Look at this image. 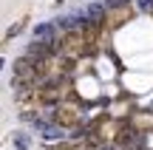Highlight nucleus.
I'll use <instances>...</instances> for the list:
<instances>
[{"mask_svg": "<svg viewBox=\"0 0 153 150\" xmlns=\"http://www.w3.org/2000/svg\"><path fill=\"white\" fill-rule=\"evenodd\" d=\"M85 14L91 17L94 23H102V20H105V3H91V6H85Z\"/></svg>", "mask_w": 153, "mask_h": 150, "instance_id": "nucleus-1", "label": "nucleus"}, {"mask_svg": "<svg viewBox=\"0 0 153 150\" xmlns=\"http://www.w3.org/2000/svg\"><path fill=\"white\" fill-rule=\"evenodd\" d=\"M102 150H114V147H102Z\"/></svg>", "mask_w": 153, "mask_h": 150, "instance_id": "nucleus-7", "label": "nucleus"}, {"mask_svg": "<svg viewBox=\"0 0 153 150\" xmlns=\"http://www.w3.org/2000/svg\"><path fill=\"white\" fill-rule=\"evenodd\" d=\"M133 139H136V130H133V128L122 130V133H119V147H128V145H131Z\"/></svg>", "mask_w": 153, "mask_h": 150, "instance_id": "nucleus-2", "label": "nucleus"}, {"mask_svg": "<svg viewBox=\"0 0 153 150\" xmlns=\"http://www.w3.org/2000/svg\"><path fill=\"white\" fill-rule=\"evenodd\" d=\"M11 142H14L20 150H28V136L26 133H14V136H11Z\"/></svg>", "mask_w": 153, "mask_h": 150, "instance_id": "nucleus-4", "label": "nucleus"}, {"mask_svg": "<svg viewBox=\"0 0 153 150\" xmlns=\"http://www.w3.org/2000/svg\"><path fill=\"white\" fill-rule=\"evenodd\" d=\"M139 6H142L145 11H150V9H153V0H139Z\"/></svg>", "mask_w": 153, "mask_h": 150, "instance_id": "nucleus-6", "label": "nucleus"}, {"mask_svg": "<svg viewBox=\"0 0 153 150\" xmlns=\"http://www.w3.org/2000/svg\"><path fill=\"white\" fill-rule=\"evenodd\" d=\"M43 136H45V139H62V136H65V130H62V128H54V125H48V128L43 130Z\"/></svg>", "mask_w": 153, "mask_h": 150, "instance_id": "nucleus-3", "label": "nucleus"}, {"mask_svg": "<svg viewBox=\"0 0 153 150\" xmlns=\"http://www.w3.org/2000/svg\"><path fill=\"white\" fill-rule=\"evenodd\" d=\"M125 3H128V0H108L105 6H111V9H119V6H125Z\"/></svg>", "mask_w": 153, "mask_h": 150, "instance_id": "nucleus-5", "label": "nucleus"}]
</instances>
